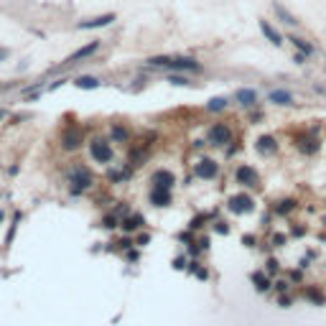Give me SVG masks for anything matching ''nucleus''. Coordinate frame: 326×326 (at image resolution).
Instances as JSON below:
<instances>
[{"label":"nucleus","instance_id":"obj_27","mask_svg":"<svg viewBox=\"0 0 326 326\" xmlns=\"http://www.w3.org/2000/svg\"><path fill=\"white\" fill-rule=\"evenodd\" d=\"M8 56V51H0V59H5Z\"/></svg>","mask_w":326,"mask_h":326},{"label":"nucleus","instance_id":"obj_2","mask_svg":"<svg viewBox=\"0 0 326 326\" xmlns=\"http://www.w3.org/2000/svg\"><path fill=\"white\" fill-rule=\"evenodd\" d=\"M89 153H92V158H94L97 163H110V161H112V148H110L107 140H94V143L89 145Z\"/></svg>","mask_w":326,"mask_h":326},{"label":"nucleus","instance_id":"obj_8","mask_svg":"<svg viewBox=\"0 0 326 326\" xmlns=\"http://www.w3.org/2000/svg\"><path fill=\"white\" fill-rule=\"evenodd\" d=\"M229 209L235 214H245V212H253V199L247 194H237L229 199Z\"/></svg>","mask_w":326,"mask_h":326},{"label":"nucleus","instance_id":"obj_10","mask_svg":"<svg viewBox=\"0 0 326 326\" xmlns=\"http://www.w3.org/2000/svg\"><path fill=\"white\" fill-rule=\"evenodd\" d=\"M115 21V13H105V15H97V18H92V21H82L79 23V28L82 31H89V28H102V26H110Z\"/></svg>","mask_w":326,"mask_h":326},{"label":"nucleus","instance_id":"obj_22","mask_svg":"<svg viewBox=\"0 0 326 326\" xmlns=\"http://www.w3.org/2000/svg\"><path fill=\"white\" fill-rule=\"evenodd\" d=\"M255 283H258V288H260V291H267V288H270V283H267V278H265L262 273L255 275Z\"/></svg>","mask_w":326,"mask_h":326},{"label":"nucleus","instance_id":"obj_16","mask_svg":"<svg viewBox=\"0 0 326 326\" xmlns=\"http://www.w3.org/2000/svg\"><path fill=\"white\" fill-rule=\"evenodd\" d=\"M235 100H237L242 107H255V102H258V92H255V89H237Z\"/></svg>","mask_w":326,"mask_h":326},{"label":"nucleus","instance_id":"obj_24","mask_svg":"<svg viewBox=\"0 0 326 326\" xmlns=\"http://www.w3.org/2000/svg\"><path fill=\"white\" fill-rule=\"evenodd\" d=\"M293 206H296V204H293V201L288 199V201H280V206H278V212H280V214H285V212H291Z\"/></svg>","mask_w":326,"mask_h":326},{"label":"nucleus","instance_id":"obj_15","mask_svg":"<svg viewBox=\"0 0 326 326\" xmlns=\"http://www.w3.org/2000/svg\"><path fill=\"white\" fill-rule=\"evenodd\" d=\"M62 143H64L66 150L79 148V143H82V130H76V128H69V130H64V135H62Z\"/></svg>","mask_w":326,"mask_h":326},{"label":"nucleus","instance_id":"obj_18","mask_svg":"<svg viewBox=\"0 0 326 326\" xmlns=\"http://www.w3.org/2000/svg\"><path fill=\"white\" fill-rule=\"evenodd\" d=\"M100 49V44L97 41H92L89 46H84V49H79V51H74L69 59H66V64H74V62H79V59H84V56H89V54H94Z\"/></svg>","mask_w":326,"mask_h":326},{"label":"nucleus","instance_id":"obj_26","mask_svg":"<svg viewBox=\"0 0 326 326\" xmlns=\"http://www.w3.org/2000/svg\"><path fill=\"white\" fill-rule=\"evenodd\" d=\"M309 298H311V301H324V296H321V293H314V291H309Z\"/></svg>","mask_w":326,"mask_h":326},{"label":"nucleus","instance_id":"obj_25","mask_svg":"<svg viewBox=\"0 0 326 326\" xmlns=\"http://www.w3.org/2000/svg\"><path fill=\"white\" fill-rule=\"evenodd\" d=\"M171 84H179V87H184V84H189V79H186V76H176V74H174V76H171Z\"/></svg>","mask_w":326,"mask_h":326},{"label":"nucleus","instance_id":"obj_23","mask_svg":"<svg viewBox=\"0 0 326 326\" xmlns=\"http://www.w3.org/2000/svg\"><path fill=\"white\" fill-rule=\"evenodd\" d=\"M112 138H115V140H125V138H128V130H125V128H112Z\"/></svg>","mask_w":326,"mask_h":326},{"label":"nucleus","instance_id":"obj_20","mask_svg":"<svg viewBox=\"0 0 326 326\" xmlns=\"http://www.w3.org/2000/svg\"><path fill=\"white\" fill-rule=\"evenodd\" d=\"M74 84H76L79 89H97V87H100V79H94V76H76Z\"/></svg>","mask_w":326,"mask_h":326},{"label":"nucleus","instance_id":"obj_4","mask_svg":"<svg viewBox=\"0 0 326 326\" xmlns=\"http://www.w3.org/2000/svg\"><path fill=\"white\" fill-rule=\"evenodd\" d=\"M71 191L76 194V191H84V189H89L92 186V174L87 171V168H76L74 174H71Z\"/></svg>","mask_w":326,"mask_h":326},{"label":"nucleus","instance_id":"obj_14","mask_svg":"<svg viewBox=\"0 0 326 326\" xmlns=\"http://www.w3.org/2000/svg\"><path fill=\"white\" fill-rule=\"evenodd\" d=\"M255 148L260 150L262 156H270V153H275V150H278V140H275L273 135H260V138H258V143H255Z\"/></svg>","mask_w":326,"mask_h":326},{"label":"nucleus","instance_id":"obj_7","mask_svg":"<svg viewBox=\"0 0 326 326\" xmlns=\"http://www.w3.org/2000/svg\"><path fill=\"white\" fill-rule=\"evenodd\" d=\"M260 31L262 36L273 44V46H283V36H280V31L270 23V21H265V18H260Z\"/></svg>","mask_w":326,"mask_h":326},{"label":"nucleus","instance_id":"obj_9","mask_svg":"<svg viewBox=\"0 0 326 326\" xmlns=\"http://www.w3.org/2000/svg\"><path fill=\"white\" fill-rule=\"evenodd\" d=\"M273 13H275V18H278L280 23H285V26H298V18H296L283 3H273Z\"/></svg>","mask_w":326,"mask_h":326},{"label":"nucleus","instance_id":"obj_19","mask_svg":"<svg viewBox=\"0 0 326 326\" xmlns=\"http://www.w3.org/2000/svg\"><path fill=\"white\" fill-rule=\"evenodd\" d=\"M153 184H156V186H163V189H171V186H174V174H171V171H156Z\"/></svg>","mask_w":326,"mask_h":326},{"label":"nucleus","instance_id":"obj_3","mask_svg":"<svg viewBox=\"0 0 326 326\" xmlns=\"http://www.w3.org/2000/svg\"><path fill=\"white\" fill-rule=\"evenodd\" d=\"M232 140V130L224 125V123H217L209 128V143L212 145H227Z\"/></svg>","mask_w":326,"mask_h":326},{"label":"nucleus","instance_id":"obj_13","mask_svg":"<svg viewBox=\"0 0 326 326\" xmlns=\"http://www.w3.org/2000/svg\"><path fill=\"white\" fill-rule=\"evenodd\" d=\"M267 100H270L273 105H283V107L296 105V102H293V94H291L288 89H273V92L267 94Z\"/></svg>","mask_w":326,"mask_h":326},{"label":"nucleus","instance_id":"obj_1","mask_svg":"<svg viewBox=\"0 0 326 326\" xmlns=\"http://www.w3.org/2000/svg\"><path fill=\"white\" fill-rule=\"evenodd\" d=\"M148 62L153 66H166V69H179V71H201V64L191 56H153Z\"/></svg>","mask_w":326,"mask_h":326},{"label":"nucleus","instance_id":"obj_21","mask_svg":"<svg viewBox=\"0 0 326 326\" xmlns=\"http://www.w3.org/2000/svg\"><path fill=\"white\" fill-rule=\"evenodd\" d=\"M224 107H227V100H224V97H214V100H209V105H206L209 112H222Z\"/></svg>","mask_w":326,"mask_h":326},{"label":"nucleus","instance_id":"obj_11","mask_svg":"<svg viewBox=\"0 0 326 326\" xmlns=\"http://www.w3.org/2000/svg\"><path fill=\"white\" fill-rule=\"evenodd\" d=\"M296 145H298V150H301V153L314 156V153L319 150V138H314V135H301Z\"/></svg>","mask_w":326,"mask_h":326},{"label":"nucleus","instance_id":"obj_17","mask_svg":"<svg viewBox=\"0 0 326 326\" xmlns=\"http://www.w3.org/2000/svg\"><path fill=\"white\" fill-rule=\"evenodd\" d=\"M150 201H153L156 206H166V204L171 201V194H168V189H163V186H156V189L150 191Z\"/></svg>","mask_w":326,"mask_h":326},{"label":"nucleus","instance_id":"obj_12","mask_svg":"<svg viewBox=\"0 0 326 326\" xmlns=\"http://www.w3.org/2000/svg\"><path fill=\"white\" fill-rule=\"evenodd\" d=\"M237 181L245 184V186H255L258 184V171L253 166H240L237 168Z\"/></svg>","mask_w":326,"mask_h":326},{"label":"nucleus","instance_id":"obj_5","mask_svg":"<svg viewBox=\"0 0 326 326\" xmlns=\"http://www.w3.org/2000/svg\"><path fill=\"white\" fill-rule=\"evenodd\" d=\"M285 41H291V44H293V49H296V51H301V54H306V56H314V54H316V46H314L309 39H303V36L291 33Z\"/></svg>","mask_w":326,"mask_h":326},{"label":"nucleus","instance_id":"obj_28","mask_svg":"<svg viewBox=\"0 0 326 326\" xmlns=\"http://www.w3.org/2000/svg\"><path fill=\"white\" fill-rule=\"evenodd\" d=\"M3 118H5V112H3V110H0V120H3Z\"/></svg>","mask_w":326,"mask_h":326},{"label":"nucleus","instance_id":"obj_6","mask_svg":"<svg viewBox=\"0 0 326 326\" xmlns=\"http://www.w3.org/2000/svg\"><path fill=\"white\" fill-rule=\"evenodd\" d=\"M219 174V166L212 161V158H201L199 163H196V176L199 179H214Z\"/></svg>","mask_w":326,"mask_h":326}]
</instances>
